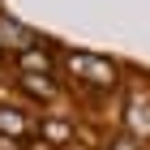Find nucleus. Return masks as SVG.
I'll return each instance as SVG.
<instances>
[{
  "label": "nucleus",
  "instance_id": "obj_5",
  "mask_svg": "<svg viewBox=\"0 0 150 150\" xmlns=\"http://www.w3.org/2000/svg\"><path fill=\"white\" fill-rule=\"evenodd\" d=\"M22 69H26V73H30V69H43V73H47V69H52V60L39 56V52H26V56H22Z\"/></svg>",
  "mask_w": 150,
  "mask_h": 150
},
{
  "label": "nucleus",
  "instance_id": "obj_1",
  "mask_svg": "<svg viewBox=\"0 0 150 150\" xmlns=\"http://www.w3.org/2000/svg\"><path fill=\"white\" fill-rule=\"evenodd\" d=\"M69 69L77 77H90V86H112L116 81V69L99 56H69Z\"/></svg>",
  "mask_w": 150,
  "mask_h": 150
},
{
  "label": "nucleus",
  "instance_id": "obj_6",
  "mask_svg": "<svg viewBox=\"0 0 150 150\" xmlns=\"http://www.w3.org/2000/svg\"><path fill=\"white\" fill-rule=\"evenodd\" d=\"M0 150H17V137H0Z\"/></svg>",
  "mask_w": 150,
  "mask_h": 150
},
{
  "label": "nucleus",
  "instance_id": "obj_3",
  "mask_svg": "<svg viewBox=\"0 0 150 150\" xmlns=\"http://www.w3.org/2000/svg\"><path fill=\"white\" fill-rule=\"evenodd\" d=\"M0 133H4V137H22L26 133V116L17 112V107H0Z\"/></svg>",
  "mask_w": 150,
  "mask_h": 150
},
{
  "label": "nucleus",
  "instance_id": "obj_2",
  "mask_svg": "<svg viewBox=\"0 0 150 150\" xmlns=\"http://www.w3.org/2000/svg\"><path fill=\"white\" fill-rule=\"evenodd\" d=\"M0 43H13L17 52H26V47H35V35L17 22H0Z\"/></svg>",
  "mask_w": 150,
  "mask_h": 150
},
{
  "label": "nucleus",
  "instance_id": "obj_4",
  "mask_svg": "<svg viewBox=\"0 0 150 150\" xmlns=\"http://www.w3.org/2000/svg\"><path fill=\"white\" fill-rule=\"evenodd\" d=\"M22 86H26L30 94H43V99H52V81H47V77H39V73H26V77H22Z\"/></svg>",
  "mask_w": 150,
  "mask_h": 150
}]
</instances>
